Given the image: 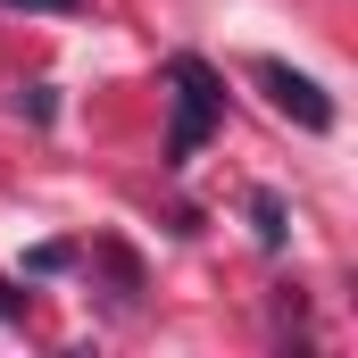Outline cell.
<instances>
[{
    "instance_id": "obj_1",
    "label": "cell",
    "mask_w": 358,
    "mask_h": 358,
    "mask_svg": "<svg viewBox=\"0 0 358 358\" xmlns=\"http://www.w3.org/2000/svg\"><path fill=\"white\" fill-rule=\"evenodd\" d=\"M167 84H176V125H167V167H192V159H200V142H208V134H217V117H225V76H217L208 59L176 50V59H167Z\"/></svg>"
},
{
    "instance_id": "obj_2",
    "label": "cell",
    "mask_w": 358,
    "mask_h": 358,
    "mask_svg": "<svg viewBox=\"0 0 358 358\" xmlns=\"http://www.w3.org/2000/svg\"><path fill=\"white\" fill-rule=\"evenodd\" d=\"M250 76H259V92H267L300 134H334L342 108H334V92L317 84V76H300V67H283V59H250Z\"/></svg>"
},
{
    "instance_id": "obj_3",
    "label": "cell",
    "mask_w": 358,
    "mask_h": 358,
    "mask_svg": "<svg viewBox=\"0 0 358 358\" xmlns=\"http://www.w3.org/2000/svg\"><path fill=\"white\" fill-rule=\"evenodd\" d=\"M250 225H259V242H267V250L292 242V217H283V200H275V192H250Z\"/></svg>"
},
{
    "instance_id": "obj_4",
    "label": "cell",
    "mask_w": 358,
    "mask_h": 358,
    "mask_svg": "<svg viewBox=\"0 0 358 358\" xmlns=\"http://www.w3.org/2000/svg\"><path fill=\"white\" fill-rule=\"evenodd\" d=\"M17 117L50 125V117H59V92H50V84H25V92H17Z\"/></svg>"
},
{
    "instance_id": "obj_5",
    "label": "cell",
    "mask_w": 358,
    "mask_h": 358,
    "mask_svg": "<svg viewBox=\"0 0 358 358\" xmlns=\"http://www.w3.org/2000/svg\"><path fill=\"white\" fill-rule=\"evenodd\" d=\"M76 267V242H42L34 259H25V275H67Z\"/></svg>"
},
{
    "instance_id": "obj_6",
    "label": "cell",
    "mask_w": 358,
    "mask_h": 358,
    "mask_svg": "<svg viewBox=\"0 0 358 358\" xmlns=\"http://www.w3.org/2000/svg\"><path fill=\"white\" fill-rule=\"evenodd\" d=\"M0 8H25V17H84L92 0H0Z\"/></svg>"
},
{
    "instance_id": "obj_7",
    "label": "cell",
    "mask_w": 358,
    "mask_h": 358,
    "mask_svg": "<svg viewBox=\"0 0 358 358\" xmlns=\"http://www.w3.org/2000/svg\"><path fill=\"white\" fill-rule=\"evenodd\" d=\"M0 317H8V325H17V317H25V292H17V283H8V275H0Z\"/></svg>"
}]
</instances>
